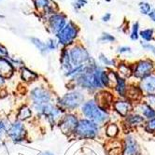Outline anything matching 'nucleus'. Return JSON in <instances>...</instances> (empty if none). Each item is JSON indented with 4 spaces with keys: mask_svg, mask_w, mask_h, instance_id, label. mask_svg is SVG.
<instances>
[{
    "mask_svg": "<svg viewBox=\"0 0 155 155\" xmlns=\"http://www.w3.org/2000/svg\"><path fill=\"white\" fill-rule=\"evenodd\" d=\"M81 112L88 119L97 125L106 124L109 119L108 113L105 109L99 107L94 99L84 102L81 106Z\"/></svg>",
    "mask_w": 155,
    "mask_h": 155,
    "instance_id": "f257e3e1",
    "label": "nucleus"
},
{
    "mask_svg": "<svg viewBox=\"0 0 155 155\" xmlns=\"http://www.w3.org/2000/svg\"><path fill=\"white\" fill-rule=\"evenodd\" d=\"M80 28L74 21H68L64 27L57 33L55 37H56V40L58 44L62 45L64 48H66L68 46H70L74 43L76 38L79 36Z\"/></svg>",
    "mask_w": 155,
    "mask_h": 155,
    "instance_id": "f03ea898",
    "label": "nucleus"
},
{
    "mask_svg": "<svg viewBox=\"0 0 155 155\" xmlns=\"http://www.w3.org/2000/svg\"><path fill=\"white\" fill-rule=\"evenodd\" d=\"M99 134V125L88 119H81L78 121L74 135L80 139H94Z\"/></svg>",
    "mask_w": 155,
    "mask_h": 155,
    "instance_id": "7ed1b4c3",
    "label": "nucleus"
},
{
    "mask_svg": "<svg viewBox=\"0 0 155 155\" xmlns=\"http://www.w3.org/2000/svg\"><path fill=\"white\" fill-rule=\"evenodd\" d=\"M33 108L35 109L39 115L45 117L51 124H55V123L62 118L64 114V109L57 107L51 103H46L42 105H33Z\"/></svg>",
    "mask_w": 155,
    "mask_h": 155,
    "instance_id": "20e7f679",
    "label": "nucleus"
},
{
    "mask_svg": "<svg viewBox=\"0 0 155 155\" xmlns=\"http://www.w3.org/2000/svg\"><path fill=\"white\" fill-rule=\"evenodd\" d=\"M84 102V95L80 91H71L68 94H65L62 98L59 99V107L62 109H68L74 110L79 107L82 106Z\"/></svg>",
    "mask_w": 155,
    "mask_h": 155,
    "instance_id": "39448f33",
    "label": "nucleus"
},
{
    "mask_svg": "<svg viewBox=\"0 0 155 155\" xmlns=\"http://www.w3.org/2000/svg\"><path fill=\"white\" fill-rule=\"evenodd\" d=\"M68 51H69V56H70V60H71V64L73 65V68L86 64L91 59V55L89 51H87L85 47H83L82 45H80V44L75 45Z\"/></svg>",
    "mask_w": 155,
    "mask_h": 155,
    "instance_id": "423d86ee",
    "label": "nucleus"
},
{
    "mask_svg": "<svg viewBox=\"0 0 155 155\" xmlns=\"http://www.w3.org/2000/svg\"><path fill=\"white\" fill-rule=\"evenodd\" d=\"M7 135L14 144L24 142L26 138V129L21 120H15L10 124L7 130Z\"/></svg>",
    "mask_w": 155,
    "mask_h": 155,
    "instance_id": "0eeeda50",
    "label": "nucleus"
},
{
    "mask_svg": "<svg viewBox=\"0 0 155 155\" xmlns=\"http://www.w3.org/2000/svg\"><path fill=\"white\" fill-rule=\"evenodd\" d=\"M46 19L48 23V29L53 35L59 33L68 23V16L63 12H55Z\"/></svg>",
    "mask_w": 155,
    "mask_h": 155,
    "instance_id": "6e6552de",
    "label": "nucleus"
},
{
    "mask_svg": "<svg viewBox=\"0 0 155 155\" xmlns=\"http://www.w3.org/2000/svg\"><path fill=\"white\" fill-rule=\"evenodd\" d=\"M30 98L33 105H42L50 103L51 100V94L43 87H35L30 92Z\"/></svg>",
    "mask_w": 155,
    "mask_h": 155,
    "instance_id": "1a4fd4ad",
    "label": "nucleus"
},
{
    "mask_svg": "<svg viewBox=\"0 0 155 155\" xmlns=\"http://www.w3.org/2000/svg\"><path fill=\"white\" fill-rule=\"evenodd\" d=\"M154 70V64L150 60H141L137 62L135 65V68L133 70V75H134L137 79L143 80L144 78H146L152 74Z\"/></svg>",
    "mask_w": 155,
    "mask_h": 155,
    "instance_id": "9d476101",
    "label": "nucleus"
},
{
    "mask_svg": "<svg viewBox=\"0 0 155 155\" xmlns=\"http://www.w3.org/2000/svg\"><path fill=\"white\" fill-rule=\"evenodd\" d=\"M78 118L73 114H65L59 120V128L64 135H71L74 134L75 129L78 124Z\"/></svg>",
    "mask_w": 155,
    "mask_h": 155,
    "instance_id": "9b49d317",
    "label": "nucleus"
},
{
    "mask_svg": "<svg viewBox=\"0 0 155 155\" xmlns=\"http://www.w3.org/2000/svg\"><path fill=\"white\" fill-rule=\"evenodd\" d=\"M140 91L146 94H155V74L144 78L140 81Z\"/></svg>",
    "mask_w": 155,
    "mask_h": 155,
    "instance_id": "f8f14e48",
    "label": "nucleus"
},
{
    "mask_svg": "<svg viewBox=\"0 0 155 155\" xmlns=\"http://www.w3.org/2000/svg\"><path fill=\"white\" fill-rule=\"evenodd\" d=\"M14 66L8 58L0 57V76L3 79H9L14 73Z\"/></svg>",
    "mask_w": 155,
    "mask_h": 155,
    "instance_id": "ddd939ff",
    "label": "nucleus"
},
{
    "mask_svg": "<svg viewBox=\"0 0 155 155\" xmlns=\"http://www.w3.org/2000/svg\"><path fill=\"white\" fill-rule=\"evenodd\" d=\"M124 153L126 155H138L139 146L135 137L129 135L124 139Z\"/></svg>",
    "mask_w": 155,
    "mask_h": 155,
    "instance_id": "4468645a",
    "label": "nucleus"
},
{
    "mask_svg": "<svg viewBox=\"0 0 155 155\" xmlns=\"http://www.w3.org/2000/svg\"><path fill=\"white\" fill-rule=\"evenodd\" d=\"M113 107L115 109V111L120 115L121 117H126L128 114H130L131 110L133 109L132 104L130 101L126 100H118L113 103Z\"/></svg>",
    "mask_w": 155,
    "mask_h": 155,
    "instance_id": "2eb2a0df",
    "label": "nucleus"
},
{
    "mask_svg": "<svg viewBox=\"0 0 155 155\" xmlns=\"http://www.w3.org/2000/svg\"><path fill=\"white\" fill-rule=\"evenodd\" d=\"M95 101V103L97 104V106L99 107H101L102 109H105L110 106V105H113V97L112 95L110 94L109 93L107 92H101V93H98L95 99H94Z\"/></svg>",
    "mask_w": 155,
    "mask_h": 155,
    "instance_id": "dca6fc26",
    "label": "nucleus"
},
{
    "mask_svg": "<svg viewBox=\"0 0 155 155\" xmlns=\"http://www.w3.org/2000/svg\"><path fill=\"white\" fill-rule=\"evenodd\" d=\"M60 64H61V68L64 73H68L73 68V65L71 64V60L69 56V51L66 48H64L61 51Z\"/></svg>",
    "mask_w": 155,
    "mask_h": 155,
    "instance_id": "f3484780",
    "label": "nucleus"
},
{
    "mask_svg": "<svg viewBox=\"0 0 155 155\" xmlns=\"http://www.w3.org/2000/svg\"><path fill=\"white\" fill-rule=\"evenodd\" d=\"M144 118L139 114H128L125 117V124L128 127H137L144 124Z\"/></svg>",
    "mask_w": 155,
    "mask_h": 155,
    "instance_id": "a211bd4d",
    "label": "nucleus"
},
{
    "mask_svg": "<svg viewBox=\"0 0 155 155\" xmlns=\"http://www.w3.org/2000/svg\"><path fill=\"white\" fill-rule=\"evenodd\" d=\"M21 80L25 82H32L38 79V75L36 72L32 71L29 68L24 66V68H21Z\"/></svg>",
    "mask_w": 155,
    "mask_h": 155,
    "instance_id": "6ab92c4d",
    "label": "nucleus"
},
{
    "mask_svg": "<svg viewBox=\"0 0 155 155\" xmlns=\"http://www.w3.org/2000/svg\"><path fill=\"white\" fill-rule=\"evenodd\" d=\"M29 39H30L31 43L39 51V52H40L42 55H47V54L50 52V51H48V49H47L46 43H45V42H43L41 39L38 38H35V37H31V38H29Z\"/></svg>",
    "mask_w": 155,
    "mask_h": 155,
    "instance_id": "aec40b11",
    "label": "nucleus"
},
{
    "mask_svg": "<svg viewBox=\"0 0 155 155\" xmlns=\"http://www.w3.org/2000/svg\"><path fill=\"white\" fill-rule=\"evenodd\" d=\"M137 108L139 109V112H140L139 115H141L142 117L144 116L146 119H149V120L155 118V110H153L151 107H150L144 102L140 104Z\"/></svg>",
    "mask_w": 155,
    "mask_h": 155,
    "instance_id": "412c9836",
    "label": "nucleus"
},
{
    "mask_svg": "<svg viewBox=\"0 0 155 155\" xmlns=\"http://www.w3.org/2000/svg\"><path fill=\"white\" fill-rule=\"evenodd\" d=\"M115 91L121 97H124L127 92V86H126L125 81L124 79H121V78H120L119 76L117 78V81L115 83Z\"/></svg>",
    "mask_w": 155,
    "mask_h": 155,
    "instance_id": "4be33fe9",
    "label": "nucleus"
},
{
    "mask_svg": "<svg viewBox=\"0 0 155 155\" xmlns=\"http://www.w3.org/2000/svg\"><path fill=\"white\" fill-rule=\"evenodd\" d=\"M32 117V110L29 107L27 106H23L18 111L17 114V118L18 120H26L28 119H30Z\"/></svg>",
    "mask_w": 155,
    "mask_h": 155,
    "instance_id": "5701e85b",
    "label": "nucleus"
},
{
    "mask_svg": "<svg viewBox=\"0 0 155 155\" xmlns=\"http://www.w3.org/2000/svg\"><path fill=\"white\" fill-rule=\"evenodd\" d=\"M133 73V70L131 69L130 66H128L125 64H120L119 65V74H120V78L121 79H127L129 78Z\"/></svg>",
    "mask_w": 155,
    "mask_h": 155,
    "instance_id": "b1692460",
    "label": "nucleus"
},
{
    "mask_svg": "<svg viewBox=\"0 0 155 155\" xmlns=\"http://www.w3.org/2000/svg\"><path fill=\"white\" fill-rule=\"evenodd\" d=\"M51 2V0H33L35 8L40 12H43L49 7Z\"/></svg>",
    "mask_w": 155,
    "mask_h": 155,
    "instance_id": "393cba45",
    "label": "nucleus"
},
{
    "mask_svg": "<svg viewBox=\"0 0 155 155\" xmlns=\"http://www.w3.org/2000/svg\"><path fill=\"white\" fill-rule=\"evenodd\" d=\"M119 133V128L115 124H109L106 127V134L109 137H115Z\"/></svg>",
    "mask_w": 155,
    "mask_h": 155,
    "instance_id": "a878e982",
    "label": "nucleus"
},
{
    "mask_svg": "<svg viewBox=\"0 0 155 155\" xmlns=\"http://www.w3.org/2000/svg\"><path fill=\"white\" fill-rule=\"evenodd\" d=\"M144 103L155 110V94H146L144 96Z\"/></svg>",
    "mask_w": 155,
    "mask_h": 155,
    "instance_id": "bb28decb",
    "label": "nucleus"
},
{
    "mask_svg": "<svg viewBox=\"0 0 155 155\" xmlns=\"http://www.w3.org/2000/svg\"><path fill=\"white\" fill-rule=\"evenodd\" d=\"M140 37L146 41H150L153 38V29H146L140 32Z\"/></svg>",
    "mask_w": 155,
    "mask_h": 155,
    "instance_id": "cd10ccee",
    "label": "nucleus"
},
{
    "mask_svg": "<svg viewBox=\"0 0 155 155\" xmlns=\"http://www.w3.org/2000/svg\"><path fill=\"white\" fill-rule=\"evenodd\" d=\"M46 46H47V49L49 51H55L58 49V42L56 39L54 38H49L46 42Z\"/></svg>",
    "mask_w": 155,
    "mask_h": 155,
    "instance_id": "c85d7f7f",
    "label": "nucleus"
},
{
    "mask_svg": "<svg viewBox=\"0 0 155 155\" xmlns=\"http://www.w3.org/2000/svg\"><path fill=\"white\" fill-rule=\"evenodd\" d=\"M99 41L102 43H112L115 41V38L110 35L109 33H103L101 37L99 38Z\"/></svg>",
    "mask_w": 155,
    "mask_h": 155,
    "instance_id": "c756f323",
    "label": "nucleus"
},
{
    "mask_svg": "<svg viewBox=\"0 0 155 155\" xmlns=\"http://www.w3.org/2000/svg\"><path fill=\"white\" fill-rule=\"evenodd\" d=\"M99 61L100 63L104 65H107V66H111V65H114L115 64V61L114 60H111V59H108L105 54L103 53H100L99 54V57H98Z\"/></svg>",
    "mask_w": 155,
    "mask_h": 155,
    "instance_id": "7c9ffc66",
    "label": "nucleus"
},
{
    "mask_svg": "<svg viewBox=\"0 0 155 155\" xmlns=\"http://www.w3.org/2000/svg\"><path fill=\"white\" fill-rule=\"evenodd\" d=\"M139 25L138 23H135L132 27V33H131V39L132 40H137L139 37Z\"/></svg>",
    "mask_w": 155,
    "mask_h": 155,
    "instance_id": "2f4dec72",
    "label": "nucleus"
},
{
    "mask_svg": "<svg viewBox=\"0 0 155 155\" xmlns=\"http://www.w3.org/2000/svg\"><path fill=\"white\" fill-rule=\"evenodd\" d=\"M86 4H87V0H73L72 1V6L76 12H79Z\"/></svg>",
    "mask_w": 155,
    "mask_h": 155,
    "instance_id": "473e14b6",
    "label": "nucleus"
},
{
    "mask_svg": "<svg viewBox=\"0 0 155 155\" xmlns=\"http://www.w3.org/2000/svg\"><path fill=\"white\" fill-rule=\"evenodd\" d=\"M7 124L4 120H0V140H2L4 137L7 135Z\"/></svg>",
    "mask_w": 155,
    "mask_h": 155,
    "instance_id": "72a5a7b5",
    "label": "nucleus"
},
{
    "mask_svg": "<svg viewBox=\"0 0 155 155\" xmlns=\"http://www.w3.org/2000/svg\"><path fill=\"white\" fill-rule=\"evenodd\" d=\"M145 129L149 133H155V118L149 120V121L146 124Z\"/></svg>",
    "mask_w": 155,
    "mask_h": 155,
    "instance_id": "f704fd0d",
    "label": "nucleus"
},
{
    "mask_svg": "<svg viewBox=\"0 0 155 155\" xmlns=\"http://www.w3.org/2000/svg\"><path fill=\"white\" fill-rule=\"evenodd\" d=\"M8 59H9L10 62H12V65L14 66V68H15V66H16V68H24V66H25L24 61L21 59H20V58H8Z\"/></svg>",
    "mask_w": 155,
    "mask_h": 155,
    "instance_id": "c9c22d12",
    "label": "nucleus"
},
{
    "mask_svg": "<svg viewBox=\"0 0 155 155\" xmlns=\"http://www.w3.org/2000/svg\"><path fill=\"white\" fill-rule=\"evenodd\" d=\"M140 10L143 14H149L150 12V5L146 2H141L139 4Z\"/></svg>",
    "mask_w": 155,
    "mask_h": 155,
    "instance_id": "e433bc0d",
    "label": "nucleus"
},
{
    "mask_svg": "<svg viewBox=\"0 0 155 155\" xmlns=\"http://www.w3.org/2000/svg\"><path fill=\"white\" fill-rule=\"evenodd\" d=\"M0 57L4 58H9V53L7 50V48L0 44Z\"/></svg>",
    "mask_w": 155,
    "mask_h": 155,
    "instance_id": "4c0bfd02",
    "label": "nucleus"
},
{
    "mask_svg": "<svg viewBox=\"0 0 155 155\" xmlns=\"http://www.w3.org/2000/svg\"><path fill=\"white\" fill-rule=\"evenodd\" d=\"M141 45H142L143 48H145L148 51H150L155 55V46L150 45V44H148V43H141Z\"/></svg>",
    "mask_w": 155,
    "mask_h": 155,
    "instance_id": "58836bf2",
    "label": "nucleus"
},
{
    "mask_svg": "<svg viewBox=\"0 0 155 155\" xmlns=\"http://www.w3.org/2000/svg\"><path fill=\"white\" fill-rule=\"evenodd\" d=\"M132 51H131V48L130 47H127V46H123V47H120L118 49V52L120 54H124V53H130Z\"/></svg>",
    "mask_w": 155,
    "mask_h": 155,
    "instance_id": "ea45409f",
    "label": "nucleus"
},
{
    "mask_svg": "<svg viewBox=\"0 0 155 155\" xmlns=\"http://www.w3.org/2000/svg\"><path fill=\"white\" fill-rule=\"evenodd\" d=\"M110 19H111V14H110L109 12H107L106 14L103 15V17H102L101 20H102L103 23H107V21H108Z\"/></svg>",
    "mask_w": 155,
    "mask_h": 155,
    "instance_id": "a19ab883",
    "label": "nucleus"
},
{
    "mask_svg": "<svg viewBox=\"0 0 155 155\" xmlns=\"http://www.w3.org/2000/svg\"><path fill=\"white\" fill-rule=\"evenodd\" d=\"M149 16H150V18L155 23V9H152L151 10V12L149 13Z\"/></svg>",
    "mask_w": 155,
    "mask_h": 155,
    "instance_id": "79ce46f5",
    "label": "nucleus"
},
{
    "mask_svg": "<svg viewBox=\"0 0 155 155\" xmlns=\"http://www.w3.org/2000/svg\"><path fill=\"white\" fill-rule=\"evenodd\" d=\"M5 83V79H3V78L0 76V87H1L2 85H4Z\"/></svg>",
    "mask_w": 155,
    "mask_h": 155,
    "instance_id": "37998d69",
    "label": "nucleus"
},
{
    "mask_svg": "<svg viewBox=\"0 0 155 155\" xmlns=\"http://www.w3.org/2000/svg\"><path fill=\"white\" fill-rule=\"evenodd\" d=\"M40 155H54V154L52 152H51V151H45V152L41 153Z\"/></svg>",
    "mask_w": 155,
    "mask_h": 155,
    "instance_id": "c03bdc74",
    "label": "nucleus"
},
{
    "mask_svg": "<svg viewBox=\"0 0 155 155\" xmlns=\"http://www.w3.org/2000/svg\"><path fill=\"white\" fill-rule=\"evenodd\" d=\"M83 155H96V154H95L94 152H93V151L91 150V151H90L89 153H85V154H83Z\"/></svg>",
    "mask_w": 155,
    "mask_h": 155,
    "instance_id": "a18cd8bd",
    "label": "nucleus"
},
{
    "mask_svg": "<svg viewBox=\"0 0 155 155\" xmlns=\"http://www.w3.org/2000/svg\"><path fill=\"white\" fill-rule=\"evenodd\" d=\"M0 18H4V16H3V15H1V14H0Z\"/></svg>",
    "mask_w": 155,
    "mask_h": 155,
    "instance_id": "49530a36",
    "label": "nucleus"
},
{
    "mask_svg": "<svg viewBox=\"0 0 155 155\" xmlns=\"http://www.w3.org/2000/svg\"><path fill=\"white\" fill-rule=\"evenodd\" d=\"M0 1H2V0H0Z\"/></svg>",
    "mask_w": 155,
    "mask_h": 155,
    "instance_id": "de8ad7c7",
    "label": "nucleus"
}]
</instances>
